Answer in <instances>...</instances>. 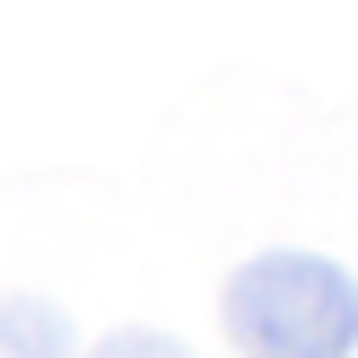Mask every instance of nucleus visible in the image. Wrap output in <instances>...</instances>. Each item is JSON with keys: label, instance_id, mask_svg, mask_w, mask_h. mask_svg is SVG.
Returning <instances> with one entry per match:
<instances>
[{"label": "nucleus", "instance_id": "f03ea898", "mask_svg": "<svg viewBox=\"0 0 358 358\" xmlns=\"http://www.w3.org/2000/svg\"><path fill=\"white\" fill-rule=\"evenodd\" d=\"M0 358H79V332L52 297H0Z\"/></svg>", "mask_w": 358, "mask_h": 358}, {"label": "nucleus", "instance_id": "7ed1b4c3", "mask_svg": "<svg viewBox=\"0 0 358 358\" xmlns=\"http://www.w3.org/2000/svg\"><path fill=\"white\" fill-rule=\"evenodd\" d=\"M87 358H192V350L175 341V332H105Z\"/></svg>", "mask_w": 358, "mask_h": 358}, {"label": "nucleus", "instance_id": "f257e3e1", "mask_svg": "<svg viewBox=\"0 0 358 358\" xmlns=\"http://www.w3.org/2000/svg\"><path fill=\"white\" fill-rule=\"evenodd\" d=\"M219 324L245 358H350L358 350V280L332 254L271 245L245 271H227Z\"/></svg>", "mask_w": 358, "mask_h": 358}]
</instances>
